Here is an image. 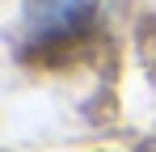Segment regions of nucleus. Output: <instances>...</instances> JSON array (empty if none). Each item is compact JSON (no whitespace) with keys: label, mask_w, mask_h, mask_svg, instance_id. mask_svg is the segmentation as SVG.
Here are the masks:
<instances>
[{"label":"nucleus","mask_w":156,"mask_h":152,"mask_svg":"<svg viewBox=\"0 0 156 152\" xmlns=\"http://www.w3.org/2000/svg\"><path fill=\"white\" fill-rule=\"evenodd\" d=\"M97 0H26V42L30 47H59L76 38L93 21Z\"/></svg>","instance_id":"f257e3e1"},{"label":"nucleus","mask_w":156,"mask_h":152,"mask_svg":"<svg viewBox=\"0 0 156 152\" xmlns=\"http://www.w3.org/2000/svg\"><path fill=\"white\" fill-rule=\"evenodd\" d=\"M148 152H156V144H152V148H148Z\"/></svg>","instance_id":"f03ea898"}]
</instances>
